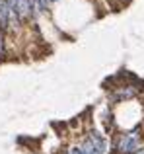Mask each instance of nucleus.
<instances>
[{"label":"nucleus","mask_w":144,"mask_h":154,"mask_svg":"<svg viewBox=\"0 0 144 154\" xmlns=\"http://www.w3.org/2000/svg\"><path fill=\"white\" fill-rule=\"evenodd\" d=\"M144 148V135L140 127H134L133 131L119 133L113 137V150L115 154H136Z\"/></svg>","instance_id":"f257e3e1"},{"label":"nucleus","mask_w":144,"mask_h":154,"mask_svg":"<svg viewBox=\"0 0 144 154\" xmlns=\"http://www.w3.org/2000/svg\"><path fill=\"white\" fill-rule=\"evenodd\" d=\"M86 139H88V140H90V143H92V144H94V146H95V148H98V150H99V152H103V154H107V143H105V139H103V137H101V135H99V133H98V131H90V133H88V135H86Z\"/></svg>","instance_id":"f03ea898"},{"label":"nucleus","mask_w":144,"mask_h":154,"mask_svg":"<svg viewBox=\"0 0 144 154\" xmlns=\"http://www.w3.org/2000/svg\"><path fill=\"white\" fill-rule=\"evenodd\" d=\"M8 57V41H6V33L0 31V60Z\"/></svg>","instance_id":"7ed1b4c3"},{"label":"nucleus","mask_w":144,"mask_h":154,"mask_svg":"<svg viewBox=\"0 0 144 154\" xmlns=\"http://www.w3.org/2000/svg\"><path fill=\"white\" fill-rule=\"evenodd\" d=\"M66 154H86L82 148V144H72V146L66 148Z\"/></svg>","instance_id":"20e7f679"}]
</instances>
